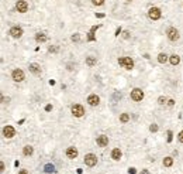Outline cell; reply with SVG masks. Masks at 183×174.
Masks as SVG:
<instances>
[{
	"label": "cell",
	"mask_w": 183,
	"mask_h": 174,
	"mask_svg": "<svg viewBox=\"0 0 183 174\" xmlns=\"http://www.w3.org/2000/svg\"><path fill=\"white\" fill-rule=\"evenodd\" d=\"M14 135H16V129H14L13 126L7 125V126L3 127V136H4L6 139H11V137H14Z\"/></svg>",
	"instance_id": "cell-10"
},
{
	"label": "cell",
	"mask_w": 183,
	"mask_h": 174,
	"mask_svg": "<svg viewBox=\"0 0 183 174\" xmlns=\"http://www.w3.org/2000/svg\"><path fill=\"white\" fill-rule=\"evenodd\" d=\"M18 174H28V171H27V170H20V171H18Z\"/></svg>",
	"instance_id": "cell-37"
},
{
	"label": "cell",
	"mask_w": 183,
	"mask_h": 174,
	"mask_svg": "<svg viewBox=\"0 0 183 174\" xmlns=\"http://www.w3.org/2000/svg\"><path fill=\"white\" fill-rule=\"evenodd\" d=\"M45 110H46V112L52 110V105H46V106H45Z\"/></svg>",
	"instance_id": "cell-35"
},
{
	"label": "cell",
	"mask_w": 183,
	"mask_h": 174,
	"mask_svg": "<svg viewBox=\"0 0 183 174\" xmlns=\"http://www.w3.org/2000/svg\"><path fill=\"white\" fill-rule=\"evenodd\" d=\"M85 164L89 166V167H94L97 164V156L93 154V153H89V154L85 156Z\"/></svg>",
	"instance_id": "cell-6"
},
{
	"label": "cell",
	"mask_w": 183,
	"mask_h": 174,
	"mask_svg": "<svg viewBox=\"0 0 183 174\" xmlns=\"http://www.w3.org/2000/svg\"><path fill=\"white\" fill-rule=\"evenodd\" d=\"M158 129H159V127H158V125H156V123H152L151 126H149V130H151L152 133H155V132H158Z\"/></svg>",
	"instance_id": "cell-25"
},
{
	"label": "cell",
	"mask_w": 183,
	"mask_h": 174,
	"mask_svg": "<svg viewBox=\"0 0 183 174\" xmlns=\"http://www.w3.org/2000/svg\"><path fill=\"white\" fill-rule=\"evenodd\" d=\"M92 3L94 6H101V5H104V0H92Z\"/></svg>",
	"instance_id": "cell-27"
},
{
	"label": "cell",
	"mask_w": 183,
	"mask_h": 174,
	"mask_svg": "<svg viewBox=\"0 0 183 174\" xmlns=\"http://www.w3.org/2000/svg\"><path fill=\"white\" fill-rule=\"evenodd\" d=\"M160 16H162V11H160L159 7H151L148 10V17L151 20H159Z\"/></svg>",
	"instance_id": "cell-3"
},
{
	"label": "cell",
	"mask_w": 183,
	"mask_h": 174,
	"mask_svg": "<svg viewBox=\"0 0 183 174\" xmlns=\"http://www.w3.org/2000/svg\"><path fill=\"white\" fill-rule=\"evenodd\" d=\"M28 70H30V72H32V74H35V75H38V74H41V67L38 65V64H35V62H32V64H30V67H28Z\"/></svg>",
	"instance_id": "cell-15"
},
{
	"label": "cell",
	"mask_w": 183,
	"mask_h": 174,
	"mask_svg": "<svg viewBox=\"0 0 183 174\" xmlns=\"http://www.w3.org/2000/svg\"><path fill=\"white\" fill-rule=\"evenodd\" d=\"M166 102H168V101H166V98H165V96H159V98H158V104H159V105H165Z\"/></svg>",
	"instance_id": "cell-26"
},
{
	"label": "cell",
	"mask_w": 183,
	"mask_h": 174,
	"mask_svg": "<svg viewBox=\"0 0 183 174\" xmlns=\"http://www.w3.org/2000/svg\"><path fill=\"white\" fill-rule=\"evenodd\" d=\"M172 164H173V159H172V157H165L164 159V166L165 167H170Z\"/></svg>",
	"instance_id": "cell-22"
},
{
	"label": "cell",
	"mask_w": 183,
	"mask_h": 174,
	"mask_svg": "<svg viewBox=\"0 0 183 174\" xmlns=\"http://www.w3.org/2000/svg\"><path fill=\"white\" fill-rule=\"evenodd\" d=\"M128 120H130V115L128 113H121L120 115V122L121 123H127Z\"/></svg>",
	"instance_id": "cell-21"
},
{
	"label": "cell",
	"mask_w": 183,
	"mask_h": 174,
	"mask_svg": "<svg viewBox=\"0 0 183 174\" xmlns=\"http://www.w3.org/2000/svg\"><path fill=\"white\" fill-rule=\"evenodd\" d=\"M70 112H72L73 116H76V118H82L83 115H85V108H83L82 105H73L72 108H70Z\"/></svg>",
	"instance_id": "cell-4"
},
{
	"label": "cell",
	"mask_w": 183,
	"mask_h": 174,
	"mask_svg": "<svg viewBox=\"0 0 183 174\" xmlns=\"http://www.w3.org/2000/svg\"><path fill=\"white\" fill-rule=\"evenodd\" d=\"M23 28L20 27V26H13V27L10 28V31H9V34L11 36V37H14V38H20L21 36H23Z\"/></svg>",
	"instance_id": "cell-9"
},
{
	"label": "cell",
	"mask_w": 183,
	"mask_h": 174,
	"mask_svg": "<svg viewBox=\"0 0 183 174\" xmlns=\"http://www.w3.org/2000/svg\"><path fill=\"white\" fill-rule=\"evenodd\" d=\"M11 78H13L14 82H23L26 79V75H24V71L20 70V68H16L11 72Z\"/></svg>",
	"instance_id": "cell-2"
},
{
	"label": "cell",
	"mask_w": 183,
	"mask_h": 174,
	"mask_svg": "<svg viewBox=\"0 0 183 174\" xmlns=\"http://www.w3.org/2000/svg\"><path fill=\"white\" fill-rule=\"evenodd\" d=\"M86 64L89 67H94L97 64V58H96V57H93V55L86 57Z\"/></svg>",
	"instance_id": "cell-17"
},
{
	"label": "cell",
	"mask_w": 183,
	"mask_h": 174,
	"mask_svg": "<svg viewBox=\"0 0 183 174\" xmlns=\"http://www.w3.org/2000/svg\"><path fill=\"white\" fill-rule=\"evenodd\" d=\"M121 156H123V153H121V150H120L118 147H116V149L111 150V159H113V160L118 161L120 159H121Z\"/></svg>",
	"instance_id": "cell-14"
},
{
	"label": "cell",
	"mask_w": 183,
	"mask_h": 174,
	"mask_svg": "<svg viewBox=\"0 0 183 174\" xmlns=\"http://www.w3.org/2000/svg\"><path fill=\"white\" fill-rule=\"evenodd\" d=\"M168 58H169V57L166 55L165 52H159V54H158V62H159V64H165V62L168 61Z\"/></svg>",
	"instance_id": "cell-20"
},
{
	"label": "cell",
	"mask_w": 183,
	"mask_h": 174,
	"mask_svg": "<svg viewBox=\"0 0 183 174\" xmlns=\"http://www.w3.org/2000/svg\"><path fill=\"white\" fill-rule=\"evenodd\" d=\"M120 33H121V30H120V28H117V31H116V36H120Z\"/></svg>",
	"instance_id": "cell-38"
},
{
	"label": "cell",
	"mask_w": 183,
	"mask_h": 174,
	"mask_svg": "<svg viewBox=\"0 0 183 174\" xmlns=\"http://www.w3.org/2000/svg\"><path fill=\"white\" fill-rule=\"evenodd\" d=\"M44 169H45L46 173H54V171H55V167H54V166H51V164H46Z\"/></svg>",
	"instance_id": "cell-24"
},
{
	"label": "cell",
	"mask_w": 183,
	"mask_h": 174,
	"mask_svg": "<svg viewBox=\"0 0 183 174\" xmlns=\"http://www.w3.org/2000/svg\"><path fill=\"white\" fill-rule=\"evenodd\" d=\"M58 51V47H50V52H56Z\"/></svg>",
	"instance_id": "cell-34"
},
{
	"label": "cell",
	"mask_w": 183,
	"mask_h": 174,
	"mask_svg": "<svg viewBox=\"0 0 183 174\" xmlns=\"http://www.w3.org/2000/svg\"><path fill=\"white\" fill-rule=\"evenodd\" d=\"M166 105H168L169 108H172V106L175 105V101H173V99H168V102H166Z\"/></svg>",
	"instance_id": "cell-28"
},
{
	"label": "cell",
	"mask_w": 183,
	"mask_h": 174,
	"mask_svg": "<svg viewBox=\"0 0 183 174\" xmlns=\"http://www.w3.org/2000/svg\"><path fill=\"white\" fill-rule=\"evenodd\" d=\"M118 64L125 70H133L134 68V61L130 58V57H121L118 58Z\"/></svg>",
	"instance_id": "cell-1"
},
{
	"label": "cell",
	"mask_w": 183,
	"mask_h": 174,
	"mask_svg": "<svg viewBox=\"0 0 183 174\" xmlns=\"http://www.w3.org/2000/svg\"><path fill=\"white\" fill-rule=\"evenodd\" d=\"M32 153H34V147H32V146L27 144V146L23 147V154L24 156H27V157H28V156H31Z\"/></svg>",
	"instance_id": "cell-18"
},
{
	"label": "cell",
	"mask_w": 183,
	"mask_h": 174,
	"mask_svg": "<svg viewBox=\"0 0 183 174\" xmlns=\"http://www.w3.org/2000/svg\"><path fill=\"white\" fill-rule=\"evenodd\" d=\"M46 40H48V37H46L45 33H37L35 34V41L38 42V44H42V42H45Z\"/></svg>",
	"instance_id": "cell-16"
},
{
	"label": "cell",
	"mask_w": 183,
	"mask_h": 174,
	"mask_svg": "<svg viewBox=\"0 0 183 174\" xmlns=\"http://www.w3.org/2000/svg\"><path fill=\"white\" fill-rule=\"evenodd\" d=\"M131 99L135 101V102L142 101V99H144V91L140 89V88H134V89L131 91Z\"/></svg>",
	"instance_id": "cell-7"
},
{
	"label": "cell",
	"mask_w": 183,
	"mask_h": 174,
	"mask_svg": "<svg viewBox=\"0 0 183 174\" xmlns=\"http://www.w3.org/2000/svg\"><path fill=\"white\" fill-rule=\"evenodd\" d=\"M128 2H131V0H128Z\"/></svg>",
	"instance_id": "cell-39"
},
{
	"label": "cell",
	"mask_w": 183,
	"mask_h": 174,
	"mask_svg": "<svg viewBox=\"0 0 183 174\" xmlns=\"http://www.w3.org/2000/svg\"><path fill=\"white\" fill-rule=\"evenodd\" d=\"M123 38H125V40H127V38H130V31H124V33H123Z\"/></svg>",
	"instance_id": "cell-30"
},
{
	"label": "cell",
	"mask_w": 183,
	"mask_h": 174,
	"mask_svg": "<svg viewBox=\"0 0 183 174\" xmlns=\"http://www.w3.org/2000/svg\"><path fill=\"white\" fill-rule=\"evenodd\" d=\"M66 156H68V159H76L78 157V149L73 146L68 147L66 149Z\"/></svg>",
	"instance_id": "cell-13"
},
{
	"label": "cell",
	"mask_w": 183,
	"mask_h": 174,
	"mask_svg": "<svg viewBox=\"0 0 183 174\" xmlns=\"http://www.w3.org/2000/svg\"><path fill=\"white\" fill-rule=\"evenodd\" d=\"M16 10L18 13H27L28 11V3L26 0H18L16 3Z\"/></svg>",
	"instance_id": "cell-8"
},
{
	"label": "cell",
	"mask_w": 183,
	"mask_h": 174,
	"mask_svg": "<svg viewBox=\"0 0 183 174\" xmlns=\"http://www.w3.org/2000/svg\"><path fill=\"white\" fill-rule=\"evenodd\" d=\"M166 36L169 38V41H178L179 40V31L176 27H169L168 28V31H166Z\"/></svg>",
	"instance_id": "cell-5"
},
{
	"label": "cell",
	"mask_w": 183,
	"mask_h": 174,
	"mask_svg": "<svg viewBox=\"0 0 183 174\" xmlns=\"http://www.w3.org/2000/svg\"><path fill=\"white\" fill-rule=\"evenodd\" d=\"M70 40H72L73 42H79V41H80V34L75 33V34L72 36V37H70Z\"/></svg>",
	"instance_id": "cell-23"
},
{
	"label": "cell",
	"mask_w": 183,
	"mask_h": 174,
	"mask_svg": "<svg viewBox=\"0 0 183 174\" xmlns=\"http://www.w3.org/2000/svg\"><path fill=\"white\" fill-rule=\"evenodd\" d=\"M96 141H97V146L99 147H106L109 144V137L106 136V135H100V136H97Z\"/></svg>",
	"instance_id": "cell-12"
},
{
	"label": "cell",
	"mask_w": 183,
	"mask_h": 174,
	"mask_svg": "<svg viewBox=\"0 0 183 174\" xmlns=\"http://www.w3.org/2000/svg\"><path fill=\"white\" fill-rule=\"evenodd\" d=\"M4 163H3V161H2V163H0V171H2V173H3V171H4Z\"/></svg>",
	"instance_id": "cell-33"
},
{
	"label": "cell",
	"mask_w": 183,
	"mask_h": 174,
	"mask_svg": "<svg viewBox=\"0 0 183 174\" xmlns=\"http://www.w3.org/2000/svg\"><path fill=\"white\" fill-rule=\"evenodd\" d=\"M178 140L180 141V143H183V130H182V132H179V135H178Z\"/></svg>",
	"instance_id": "cell-29"
},
{
	"label": "cell",
	"mask_w": 183,
	"mask_h": 174,
	"mask_svg": "<svg viewBox=\"0 0 183 174\" xmlns=\"http://www.w3.org/2000/svg\"><path fill=\"white\" fill-rule=\"evenodd\" d=\"M169 62L172 64V65H179V62H180V57L176 55V54L170 55L169 57Z\"/></svg>",
	"instance_id": "cell-19"
},
{
	"label": "cell",
	"mask_w": 183,
	"mask_h": 174,
	"mask_svg": "<svg viewBox=\"0 0 183 174\" xmlns=\"http://www.w3.org/2000/svg\"><path fill=\"white\" fill-rule=\"evenodd\" d=\"M128 173H130V174H135V173H137V170L134 169V167H131V169H128Z\"/></svg>",
	"instance_id": "cell-32"
},
{
	"label": "cell",
	"mask_w": 183,
	"mask_h": 174,
	"mask_svg": "<svg viewBox=\"0 0 183 174\" xmlns=\"http://www.w3.org/2000/svg\"><path fill=\"white\" fill-rule=\"evenodd\" d=\"M10 99L9 98H4V96H3V98H2V102H3V104H7V102H9Z\"/></svg>",
	"instance_id": "cell-36"
},
{
	"label": "cell",
	"mask_w": 183,
	"mask_h": 174,
	"mask_svg": "<svg viewBox=\"0 0 183 174\" xmlns=\"http://www.w3.org/2000/svg\"><path fill=\"white\" fill-rule=\"evenodd\" d=\"M87 104L90 105V106H97V105L100 104V98H99L97 95L92 94V95L87 96Z\"/></svg>",
	"instance_id": "cell-11"
},
{
	"label": "cell",
	"mask_w": 183,
	"mask_h": 174,
	"mask_svg": "<svg viewBox=\"0 0 183 174\" xmlns=\"http://www.w3.org/2000/svg\"><path fill=\"white\" fill-rule=\"evenodd\" d=\"M172 136H173V133L169 130V132H168V141H172Z\"/></svg>",
	"instance_id": "cell-31"
}]
</instances>
